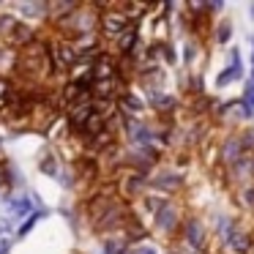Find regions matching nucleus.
<instances>
[{
    "label": "nucleus",
    "mask_w": 254,
    "mask_h": 254,
    "mask_svg": "<svg viewBox=\"0 0 254 254\" xmlns=\"http://www.w3.org/2000/svg\"><path fill=\"white\" fill-rule=\"evenodd\" d=\"M126 128H128V137H131V142L137 145V148H153L156 137H159V134L142 121H128Z\"/></svg>",
    "instance_id": "nucleus-6"
},
{
    "label": "nucleus",
    "mask_w": 254,
    "mask_h": 254,
    "mask_svg": "<svg viewBox=\"0 0 254 254\" xmlns=\"http://www.w3.org/2000/svg\"><path fill=\"white\" fill-rule=\"evenodd\" d=\"M243 205H246V208H254V189H246V191H243Z\"/></svg>",
    "instance_id": "nucleus-26"
},
{
    "label": "nucleus",
    "mask_w": 254,
    "mask_h": 254,
    "mask_svg": "<svg viewBox=\"0 0 254 254\" xmlns=\"http://www.w3.org/2000/svg\"><path fill=\"white\" fill-rule=\"evenodd\" d=\"M148 183V175L145 172H131L126 181V197H134V191H139V189Z\"/></svg>",
    "instance_id": "nucleus-15"
},
{
    "label": "nucleus",
    "mask_w": 254,
    "mask_h": 254,
    "mask_svg": "<svg viewBox=\"0 0 254 254\" xmlns=\"http://www.w3.org/2000/svg\"><path fill=\"white\" fill-rule=\"evenodd\" d=\"M0 55H3V50H0Z\"/></svg>",
    "instance_id": "nucleus-32"
},
{
    "label": "nucleus",
    "mask_w": 254,
    "mask_h": 254,
    "mask_svg": "<svg viewBox=\"0 0 254 254\" xmlns=\"http://www.w3.org/2000/svg\"><path fill=\"white\" fill-rule=\"evenodd\" d=\"M14 90H11V82H8L6 77H0V107H6V101H8V96H11Z\"/></svg>",
    "instance_id": "nucleus-24"
},
{
    "label": "nucleus",
    "mask_w": 254,
    "mask_h": 254,
    "mask_svg": "<svg viewBox=\"0 0 254 254\" xmlns=\"http://www.w3.org/2000/svg\"><path fill=\"white\" fill-rule=\"evenodd\" d=\"M121 107H123L126 115H139V112H142V101H139L137 96H131V93H123L121 96Z\"/></svg>",
    "instance_id": "nucleus-13"
},
{
    "label": "nucleus",
    "mask_w": 254,
    "mask_h": 254,
    "mask_svg": "<svg viewBox=\"0 0 254 254\" xmlns=\"http://www.w3.org/2000/svg\"><path fill=\"white\" fill-rule=\"evenodd\" d=\"M63 30V39H85V36H93V30L99 28V14H96L93 6H77L68 17L58 19Z\"/></svg>",
    "instance_id": "nucleus-1"
},
{
    "label": "nucleus",
    "mask_w": 254,
    "mask_h": 254,
    "mask_svg": "<svg viewBox=\"0 0 254 254\" xmlns=\"http://www.w3.org/2000/svg\"><path fill=\"white\" fill-rule=\"evenodd\" d=\"M41 216H44V210H33V213H30L28 219H25L22 224H19V230H17V238H25V235H28V232L36 227V221H39Z\"/></svg>",
    "instance_id": "nucleus-16"
},
{
    "label": "nucleus",
    "mask_w": 254,
    "mask_h": 254,
    "mask_svg": "<svg viewBox=\"0 0 254 254\" xmlns=\"http://www.w3.org/2000/svg\"><path fill=\"white\" fill-rule=\"evenodd\" d=\"M183 238H186V243L194 252H199V249L205 246V227L197 216H189V219L183 221Z\"/></svg>",
    "instance_id": "nucleus-7"
},
{
    "label": "nucleus",
    "mask_w": 254,
    "mask_h": 254,
    "mask_svg": "<svg viewBox=\"0 0 254 254\" xmlns=\"http://www.w3.org/2000/svg\"><path fill=\"white\" fill-rule=\"evenodd\" d=\"M252 66H254V39H252ZM252 82H254V68H252Z\"/></svg>",
    "instance_id": "nucleus-29"
},
{
    "label": "nucleus",
    "mask_w": 254,
    "mask_h": 254,
    "mask_svg": "<svg viewBox=\"0 0 254 254\" xmlns=\"http://www.w3.org/2000/svg\"><path fill=\"white\" fill-rule=\"evenodd\" d=\"M8 210L14 216H25L28 219L33 213V197H19V199H8Z\"/></svg>",
    "instance_id": "nucleus-12"
},
{
    "label": "nucleus",
    "mask_w": 254,
    "mask_h": 254,
    "mask_svg": "<svg viewBox=\"0 0 254 254\" xmlns=\"http://www.w3.org/2000/svg\"><path fill=\"white\" fill-rule=\"evenodd\" d=\"M123 252H126V241H121V238H110L104 243V254H123Z\"/></svg>",
    "instance_id": "nucleus-20"
},
{
    "label": "nucleus",
    "mask_w": 254,
    "mask_h": 254,
    "mask_svg": "<svg viewBox=\"0 0 254 254\" xmlns=\"http://www.w3.org/2000/svg\"><path fill=\"white\" fill-rule=\"evenodd\" d=\"M230 33H232V28H230V25H219V41H221V44H227V41H230Z\"/></svg>",
    "instance_id": "nucleus-25"
},
{
    "label": "nucleus",
    "mask_w": 254,
    "mask_h": 254,
    "mask_svg": "<svg viewBox=\"0 0 254 254\" xmlns=\"http://www.w3.org/2000/svg\"><path fill=\"white\" fill-rule=\"evenodd\" d=\"M238 142H241L243 153H254V128H249V131L238 134Z\"/></svg>",
    "instance_id": "nucleus-19"
},
{
    "label": "nucleus",
    "mask_w": 254,
    "mask_h": 254,
    "mask_svg": "<svg viewBox=\"0 0 254 254\" xmlns=\"http://www.w3.org/2000/svg\"><path fill=\"white\" fill-rule=\"evenodd\" d=\"M148 183L153 189H159V191H178L183 186V175L181 172H172V170H161L159 175L148 178Z\"/></svg>",
    "instance_id": "nucleus-8"
},
{
    "label": "nucleus",
    "mask_w": 254,
    "mask_h": 254,
    "mask_svg": "<svg viewBox=\"0 0 254 254\" xmlns=\"http://www.w3.org/2000/svg\"><path fill=\"white\" fill-rule=\"evenodd\" d=\"M90 85H93L90 74H85V77H79V79H71V82L63 88V101L71 107V104H79V101L90 99Z\"/></svg>",
    "instance_id": "nucleus-5"
},
{
    "label": "nucleus",
    "mask_w": 254,
    "mask_h": 254,
    "mask_svg": "<svg viewBox=\"0 0 254 254\" xmlns=\"http://www.w3.org/2000/svg\"><path fill=\"white\" fill-rule=\"evenodd\" d=\"M252 14H254V6H252Z\"/></svg>",
    "instance_id": "nucleus-31"
},
{
    "label": "nucleus",
    "mask_w": 254,
    "mask_h": 254,
    "mask_svg": "<svg viewBox=\"0 0 254 254\" xmlns=\"http://www.w3.org/2000/svg\"><path fill=\"white\" fill-rule=\"evenodd\" d=\"M241 104H243V107H249V110L254 112V82H252V79L246 82V90H243V99H241Z\"/></svg>",
    "instance_id": "nucleus-23"
},
{
    "label": "nucleus",
    "mask_w": 254,
    "mask_h": 254,
    "mask_svg": "<svg viewBox=\"0 0 254 254\" xmlns=\"http://www.w3.org/2000/svg\"><path fill=\"white\" fill-rule=\"evenodd\" d=\"M8 249H11V241H0V254H8Z\"/></svg>",
    "instance_id": "nucleus-28"
},
{
    "label": "nucleus",
    "mask_w": 254,
    "mask_h": 254,
    "mask_svg": "<svg viewBox=\"0 0 254 254\" xmlns=\"http://www.w3.org/2000/svg\"><path fill=\"white\" fill-rule=\"evenodd\" d=\"M221 161H224V167H230L232 161H238L243 156V148H241V142H238V137H227L224 139V145H221Z\"/></svg>",
    "instance_id": "nucleus-11"
},
{
    "label": "nucleus",
    "mask_w": 254,
    "mask_h": 254,
    "mask_svg": "<svg viewBox=\"0 0 254 254\" xmlns=\"http://www.w3.org/2000/svg\"><path fill=\"white\" fill-rule=\"evenodd\" d=\"M241 74H243V66H241V55H238V50H232V66L230 68H224V71L216 77V85L219 88H227L230 82H235V79H241Z\"/></svg>",
    "instance_id": "nucleus-9"
},
{
    "label": "nucleus",
    "mask_w": 254,
    "mask_h": 254,
    "mask_svg": "<svg viewBox=\"0 0 254 254\" xmlns=\"http://www.w3.org/2000/svg\"><path fill=\"white\" fill-rule=\"evenodd\" d=\"M39 167H41V172H47V175H58V161H55L52 153H47L44 159L39 161Z\"/></svg>",
    "instance_id": "nucleus-22"
},
{
    "label": "nucleus",
    "mask_w": 254,
    "mask_h": 254,
    "mask_svg": "<svg viewBox=\"0 0 254 254\" xmlns=\"http://www.w3.org/2000/svg\"><path fill=\"white\" fill-rule=\"evenodd\" d=\"M232 230H235V219H230V216H221V219H219V235H221V241H227Z\"/></svg>",
    "instance_id": "nucleus-21"
},
{
    "label": "nucleus",
    "mask_w": 254,
    "mask_h": 254,
    "mask_svg": "<svg viewBox=\"0 0 254 254\" xmlns=\"http://www.w3.org/2000/svg\"><path fill=\"white\" fill-rule=\"evenodd\" d=\"M150 101H153V107H156V110H161V112H170L172 107H175V99H172V96H164L161 90L156 93L153 88H150Z\"/></svg>",
    "instance_id": "nucleus-14"
},
{
    "label": "nucleus",
    "mask_w": 254,
    "mask_h": 254,
    "mask_svg": "<svg viewBox=\"0 0 254 254\" xmlns=\"http://www.w3.org/2000/svg\"><path fill=\"white\" fill-rule=\"evenodd\" d=\"M17 19H14V17H8V14H6V17H0V39H11V33H14V30H17Z\"/></svg>",
    "instance_id": "nucleus-17"
},
{
    "label": "nucleus",
    "mask_w": 254,
    "mask_h": 254,
    "mask_svg": "<svg viewBox=\"0 0 254 254\" xmlns=\"http://www.w3.org/2000/svg\"><path fill=\"white\" fill-rule=\"evenodd\" d=\"M22 14L25 17H44L47 14V3H22Z\"/></svg>",
    "instance_id": "nucleus-18"
},
{
    "label": "nucleus",
    "mask_w": 254,
    "mask_h": 254,
    "mask_svg": "<svg viewBox=\"0 0 254 254\" xmlns=\"http://www.w3.org/2000/svg\"><path fill=\"white\" fill-rule=\"evenodd\" d=\"M252 175H254V159H252Z\"/></svg>",
    "instance_id": "nucleus-30"
},
{
    "label": "nucleus",
    "mask_w": 254,
    "mask_h": 254,
    "mask_svg": "<svg viewBox=\"0 0 254 254\" xmlns=\"http://www.w3.org/2000/svg\"><path fill=\"white\" fill-rule=\"evenodd\" d=\"M134 22H137V19H134ZM99 28H101V36H104L107 41H115L131 28V19L123 17L118 6H110V8H104V14H99Z\"/></svg>",
    "instance_id": "nucleus-3"
},
{
    "label": "nucleus",
    "mask_w": 254,
    "mask_h": 254,
    "mask_svg": "<svg viewBox=\"0 0 254 254\" xmlns=\"http://www.w3.org/2000/svg\"><path fill=\"white\" fill-rule=\"evenodd\" d=\"M224 243H227V246H230L235 254H249V252H252V235H246V232L238 230V227L230 232V238H227Z\"/></svg>",
    "instance_id": "nucleus-10"
},
{
    "label": "nucleus",
    "mask_w": 254,
    "mask_h": 254,
    "mask_svg": "<svg viewBox=\"0 0 254 254\" xmlns=\"http://www.w3.org/2000/svg\"><path fill=\"white\" fill-rule=\"evenodd\" d=\"M131 254H156L153 249H148V246H139V249H134Z\"/></svg>",
    "instance_id": "nucleus-27"
},
{
    "label": "nucleus",
    "mask_w": 254,
    "mask_h": 254,
    "mask_svg": "<svg viewBox=\"0 0 254 254\" xmlns=\"http://www.w3.org/2000/svg\"><path fill=\"white\" fill-rule=\"evenodd\" d=\"M93 112H96V101L93 99H85V101H79V104H71L68 107V128H71L74 134H82L85 123L90 121Z\"/></svg>",
    "instance_id": "nucleus-4"
},
{
    "label": "nucleus",
    "mask_w": 254,
    "mask_h": 254,
    "mask_svg": "<svg viewBox=\"0 0 254 254\" xmlns=\"http://www.w3.org/2000/svg\"><path fill=\"white\" fill-rule=\"evenodd\" d=\"M150 210H153V219H156V227H159L161 232H175L178 224H181V210H178L175 202H170V199L164 197H153L148 199Z\"/></svg>",
    "instance_id": "nucleus-2"
}]
</instances>
